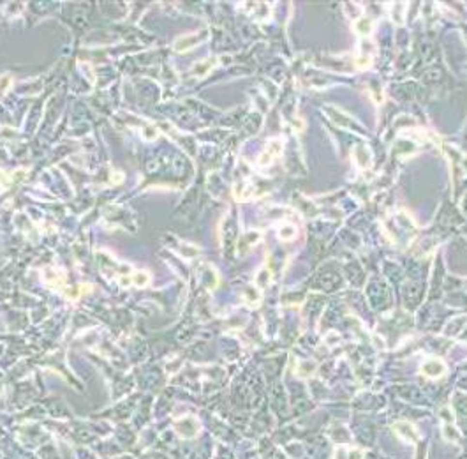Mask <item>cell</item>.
<instances>
[{
    "label": "cell",
    "mask_w": 467,
    "mask_h": 459,
    "mask_svg": "<svg viewBox=\"0 0 467 459\" xmlns=\"http://www.w3.org/2000/svg\"><path fill=\"white\" fill-rule=\"evenodd\" d=\"M391 427H393L395 435L399 436V438L402 440L404 443L413 445V443H416V442H418V438H420L418 429H416V426L411 424V422H407V420H399V422H395Z\"/></svg>",
    "instance_id": "3"
},
{
    "label": "cell",
    "mask_w": 467,
    "mask_h": 459,
    "mask_svg": "<svg viewBox=\"0 0 467 459\" xmlns=\"http://www.w3.org/2000/svg\"><path fill=\"white\" fill-rule=\"evenodd\" d=\"M420 371H421V375L430 378V380H437V378H443V376L446 375L448 367L446 364H444V361L432 357V359H427V361L421 364V369H420Z\"/></svg>",
    "instance_id": "4"
},
{
    "label": "cell",
    "mask_w": 467,
    "mask_h": 459,
    "mask_svg": "<svg viewBox=\"0 0 467 459\" xmlns=\"http://www.w3.org/2000/svg\"><path fill=\"white\" fill-rule=\"evenodd\" d=\"M353 161L356 163V166L360 168V170L369 168L370 163H372V154H370L369 147L356 145L355 148H353Z\"/></svg>",
    "instance_id": "5"
},
{
    "label": "cell",
    "mask_w": 467,
    "mask_h": 459,
    "mask_svg": "<svg viewBox=\"0 0 467 459\" xmlns=\"http://www.w3.org/2000/svg\"><path fill=\"white\" fill-rule=\"evenodd\" d=\"M268 284H270V272H268V269H263L258 274V278H256V286L265 288Z\"/></svg>",
    "instance_id": "12"
},
{
    "label": "cell",
    "mask_w": 467,
    "mask_h": 459,
    "mask_svg": "<svg viewBox=\"0 0 467 459\" xmlns=\"http://www.w3.org/2000/svg\"><path fill=\"white\" fill-rule=\"evenodd\" d=\"M296 235H298V228L296 225H293V223H284V225L279 226V239L280 240L289 242V240H293Z\"/></svg>",
    "instance_id": "10"
},
{
    "label": "cell",
    "mask_w": 467,
    "mask_h": 459,
    "mask_svg": "<svg viewBox=\"0 0 467 459\" xmlns=\"http://www.w3.org/2000/svg\"><path fill=\"white\" fill-rule=\"evenodd\" d=\"M206 35H208V30L206 29L180 35V37L175 41V44H173V49L178 51V53H185V51H189V49L196 48V46H200L201 43H204V41H206Z\"/></svg>",
    "instance_id": "1"
},
{
    "label": "cell",
    "mask_w": 467,
    "mask_h": 459,
    "mask_svg": "<svg viewBox=\"0 0 467 459\" xmlns=\"http://www.w3.org/2000/svg\"><path fill=\"white\" fill-rule=\"evenodd\" d=\"M282 148H284V142L280 140V138H273V140H270L268 145L265 147V150L261 152V156H259L258 164L259 166H268V164H272L277 157H280Z\"/></svg>",
    "instance_id": "2"
},
{
    "label": "cell",
    "mask_w": 467,
    "mask_h": 459,
    "mask_svg": "<svg viewBox=\"0 0 467 459\" xmlns=\"http://www.w3.org/2000/svg\"><path fill=\"white\" fill-rule=\"evenodd\" d=\"M374 30V21L367 18V16H360L358 20L355 21V32L361 37H367L370 35V32Z\"/></svg>",
    "instance_id": "8"
},
{
    "label": "cell",
    "mask_w": 467,
    "mask_h": 459,
    "mask_svg": "<svg viewBox=\"0 0 467 459\" xmlns=\"http://www.w3.org/2000/svg\"><path fill=\"white\" fill-rule=\"evenodd\" d=\"M43 281L44 284H48L49 288H57L60 290L63 284V274H59V270L53 269V267H44L43 269Z\"/></svg>",
    "instance_id": "7"
},
{
    "label": "cell",
    "mask_w": 467,
    "mask_h": 459,
    "mask_svg": "<svg viewBox=\"0 0 467 459\" xmlns=\"http://www.w3.org/2000/svg\"><path fill=\"white\" fill-rule=\"evenodd\" d=\"M372 64V57L370 55H360L358 59H356V67L358 69H367Z\"/></svg>",
    "instance_id": "13"
},
{
    "label": "cell",
    "mask_w": 467,
    "mask_h": 459,
    "mask_svg": "<svg viewBox=\"0 0 467 459\" xmlns=\"http://www.w3.org/2000/svg\"><path fill=\"white\" fill-rule=\"evenodd\" d=\"M244 298H245V302L250 304L252 308H256V304H259V300H261V293H259V290H256V288H247L244 292Z\"/></svg>",
    "instance_id": "11"
},
{
    "label": "cell",
    "mask_w": 467,
    "mask_h": 459,
    "mask_svg": "<svg viewBox=\"0 0 467 459\" xmlns=\"http://www.w3.org/2000/svg\"><path fill=\"white\" fill-rule=\"evenodd\" d=\"M363 456H365V450L360 449V447L342 445V447H337L335 449L333 459H363Z\"/></svg>",
    "instance_id": "6"
},
{
    "label": "cell",
    "mask_w": 467,
    "mask_h": 459,
    "mask_svg": "<svg viewBox=\"0 0 467 459\" xmlns=\"http://www.w3.org/2000/svg\"><path fill=\"white\" fill-rule=\"evenodd\" d=\"M215 64H217V59H206V60H203V62H198L194 66V69H192V74L203 78V76H206V74L214 69Z\"/></svg>",
    "instance_id": "9"
}]
</instances>
